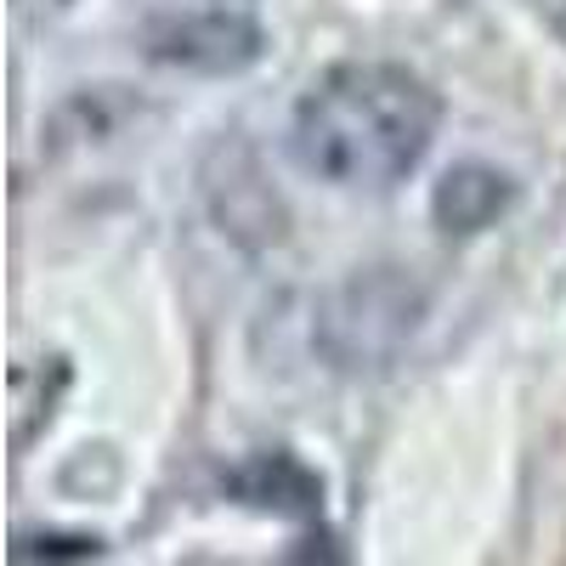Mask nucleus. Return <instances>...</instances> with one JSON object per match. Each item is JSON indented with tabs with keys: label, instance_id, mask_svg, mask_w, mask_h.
I'll list each match as a JSON object with an SVG mask.
<instances>
[{
	"label": "nucleus",
	"instance_id": "3",
	"mask_svg": "<svg viewBox=\"0 0 566 566\" xmlns=\"http://www.w3.org/2000/svg\"><path fill=\"white\" fill-rule=\"evenodd\" d=\"M261 52L266 34L244 12H176L148 29V57L187 74H244Z\"/></svg>",
	"mask_w": 566,
	"mask_h": 566
},
{
	"label": "nucleus",
	"instance_id": "4",
	"mask_svg": "<svg viewBox=\"0 0 566 566\" xmlns=\"http://www.w3.org/2000/svg\"><path fill=\"white\" fill-rule=\"evenodd\" d=\"M515 205V181L493 165H453L437 193H431V216L442 232H459V239H470V232H488L504 210Z\"/></svg>",
	"mask_w": 566,
	"mask_h": 566
},
{
	"label": "nucleus",
	"instance_id": "2",
	"mask_svg": "<svg viewBox=\"0 0 566 566\" xmlns=\"http://www.w3.org/2000/svg\"><path fill=\"white\" fill-rule=\"evenodd\" d=\"M419 317H424L419 283L402 277L397 266H368L352 272L340 290H328L317 312V346L340 368H380L402 352Z\"/></svg>",
	"mask_w": 566,
	"mask_h": 566
},
{
	"label": "nucleus",
	"instance_id": "1",
	"mask_svg": "<svg viewBox=\"0 0 566 566\" xmlns=\"http://www.w3.org/2000/svg\"><path fill=\"white\" fill-rule=\"evenodd\" d=\"M442 97L402 63L357 57L323 69L290 114V154L340 193H391L437 142Z\"/></svg>",
	"mask_w": 566,
	"mask_h": 566
}]
</instances>
